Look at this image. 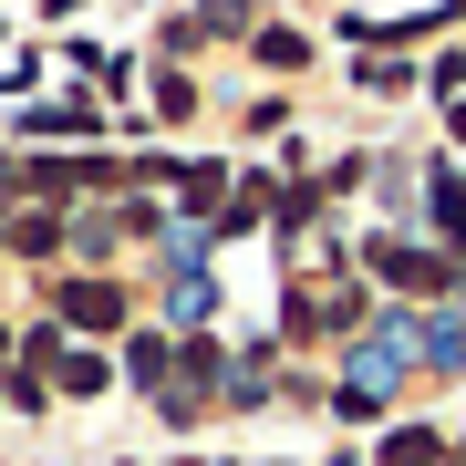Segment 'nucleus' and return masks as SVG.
I'll return each instance as SVG.
<instances>
[{
  "instance_id": "nucleus-9",
  "label": "nucleus",
  "mask_w": 466,
  "mask_h": 466,
  "mask_svg": "<svg viewBox=\"0 0 466 466\" xmlns=\"http://www.w3.org/2000/svg\"><path fill=\"white\" fill-rule=\"evenodd\" d=\"M373 466H446V435L404 425V435H383V456H373Z\"/></svg>"
},
{
  "instance_id": "nucleus-14",
  "label": "nucleus",
  "mask_w": 466,
  "mask_h": 466,
  "mask_svg": "<svg viewBox=\"0 0 466 466\" xmlns=\"http://www.w3.org/2000/svg\"><path fill=\"white\" fill-rule=\"evenodd\" d=\"M332 466H352V456H332Z\"/></svg>"
},
{
  "instance_id": "nucleus-10",
  "label": "nucleus",
  "mask_w": 466,
  "mask_h": 466,
  "mask_svg": "<svg viewBox=\"0 0 466 466\" xmlns=\"http://www.w3.org/2000/svg\"><path fill=\"white\" fill-rule=\"evenodd\" d=\"M104 115L94 104H32V115H21V135H94Z\"/></svg>"
},
{
  "instance_id": "nucleus-11",
  "label": "nucleus",
  "mask_w": 466,
  "mask_h": 466,
  "mask_svg": "<svg viewBox=\"0 0 466 466\" xmlns=\"http://www.w3.org/2000/svg\"><path fill=\"white\" fill-rule=\"evenodd\" d=\"M52 373H63V394H104V383H115V363H104V352H63Z\"/></svg>"
},
{
  "instance_id": "nucleus-2",
  "label": "nucleus",
  "mask_w": 466,
  "mask_h": 466,
  "mask_svg": "<svg viewBox=\"0 0 466 466\" xmlns=\"http://www.w3.org/2000/svg\"><path fill=\"white\" fill-rule=\"evenodd\" d=\"M52 311H63L73 332H125V290L104 280V269H84V280H63V290H52Z\"/></svg>"
},
{
  "instance_id": "nucleus-5",
  "label": "nucleus",
  "mask_w": 466,
  "mask_h": 466,
  "mask_svg": "<svg viewBox=\"0 0 466 466\" xmlns=\"http://www.w3.org/2000/svg\"><path fill=\"white\" fill-rule=\"evenodd\" d=\"M415 363H425V373H466V321L415 311Z\"/></svg>"
},
{
  "instance_id": "nucleus-6",
  "label": "nucleus",
  "mask_w": 466,
  "mask_h": 466,
  "mask_svg": "<svg viewBox=\"0 0 466 466\" xmlns=\"http://www.w3.org/2000/svg\"><path fill=\"white\" fill-rule=\"evenodd\" d=\"M167 321H177V332H208V321H218V280H208V269H177V280H167Z\"/></svg>"
},
{
  "instance_id": "nucleus-4",
  "label": "nucleus",
  "mask_w": 466,
  "mask_h": 466,
  "mask_svg": "<svg viewBox=\"0 0 466 466\" xmlns=\"http://www.w3.org/2000/svg\"><path fill=\"white\" fill-rule=\"evenodd\" d=\"M425 218H435V249L456 259V249H466V177H456V167L425 177Z\"/></svg>"
},
{
  "instance_id": "nucleus-12",
  "label": "nucleus",
  "mask_w": 466,
  "mask_h": 466,
  "mask_svg": "<svg viewBox=\"0 0 466 466\" xmlns=\"http://www.w3.org/2000/svg\"><path fill=\"white\" fill-rule=\"evenodd\" d=\"M249 52H259L269 73H300V63H311V42H300V32H280V21H269V32H259Z\"/></svg>"
},
{
  "instance_id": "nucleus-8",
  "label": "nucleus",
  "mask_w": 466,
  "mask_h": 466,
  "mask_svg": "<svg viewBox=\"0 0 466 466\" xmlns=\"http://www.w3.org/2000/svg\"><path fill=\"white\" fill-rule=\"evenodd\" d=\"M0 238H11L21 259H52V249H63V218H52V208H32V218H11Z\"/></svg>"
},
{
  "instance_id": "nucleus-1",
  "label": "nucleus",
  "mask_w": 466,
  "mask_h": 466,
  "mask_svg": "<svg viewBox=\"0 0 466 466\" xmlns=\"http://www.w3.org/2000/svg\"><path fill=\"white\" fill-rule=\"evenodd\" d=\"M404 363H415V311H373V332L352 342V363H342V383H332V415H342V425H373L383 404H394Z\"/></svg>"
},
{
  "instance_id": "nucleus-3",
  "label": "nucleus",
  "mask_w": 466,
  "mask_h": 466,
  "mask_svg": "<svg viewBox=\"0 0 466 466\" xmlns=\"http://www.w3.org/2000/svg\"><path fill=\"white\" fill-rule=\"evenodd\" d=\"M363 259L383 269V280H394V290H446V249H404V238H363Z\"/></svg>"
},
{
  "instance_id": "nucleus-7",
  "label": "nucleus",
  "mask_w": 466,
  "mask_h": 466,
  "mask_svg": "<svg viewBox=\"0 0 466 466\" xmlns=\"http://www.w3.org/2000/svg\"><path fill=\"white\" fill-rule=\"evenodd\" d=\"M167 373H177V342L167 332H135L125 342V383H135V394H167Z\"/></svg>"
},
{
  "instance_id": "nucleus-13",
  "label": "nucleus",
  "mask_w": 466,
  "mask_h": 466,
  "mask_svg": "<svg viewBox=\"0 0 466 466\" xmlns=\"http://www.w3.org/2000/svg\"><path fill=\"white\" fill-rule=\"evenodd\" d=\"M446 125H456V146H466V104H446Z\"/></svg>"
}]
</instances>
